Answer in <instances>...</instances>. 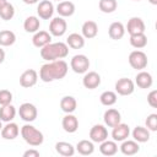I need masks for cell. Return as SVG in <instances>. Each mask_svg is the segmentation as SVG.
<instances>
[{
    "label": "cell",
    "instance_id": "cell-1",
    "mask_svg": "<svg viewBox=\"0 0 157 157\" xmlns=\"http://www.w3.org/2000/svg\"><path fill=\"white\" fill-rule=\"evenodd\" d=\"M69 70V65L65 60L58 59L53 61H48L42 65L39 69V78L43 82H52L55 80H61L66 76Z\"/></svg>",
    "mask_w": 157,
    "mask_h": 157
},
{
    "label": "cell",
    "instance_id": "cell-2",
    "mask_svg": "<svg viewBox=\"0 0 157 157\" xmlns=\"http://www.w3.org/2000/svg\"><path fill=\"white\" fill-rule=\"evenodd\" d=\"M69 54V47L64 42L48 43L43 48H40V56L45 61H53L58 59H64Z\"/></svg>",
    "mask_w": 157,
    "mask_h": 157
},
{
    "label": "cell",
    "instance_id": "cell-3",
    "mask_svg": "<svg viewBox=\"0 0 157 157\" xmlns=\"http://www.w3.org/2000/svg\"><path fill=\"white\" fill-rule=\"evenodd\" d=\"M21 136L25 140V142H27L29 146H33V147L40 146L44 141V136L42 131H39L36 126L31 125L29 123L25 124L21 128Z\"/></svg>",
    "mask_w": 157,
    "mask_h": 157
},
{
    "label": "cell",
    "instance_id": "cell-4",
    "mask_svg": "<svg viewBox=\"0 0 157 157\" xmlns=\"http://www.w3.org/2000/svg\"><path fill=\"white\" fill-rule=\"evenodd\" d=\"M70 67L76 74H85L90 69V60L85 54H76L70 61Z\"/></svg>",
    "mask_w": 157,
    "mask_h": 157
},
{
    "label": "cell",
    "instance_id": "cell-5",
    "mask_svg": "<svg viewBox=\"0 0 157 157\" xmlns=\"http://www.w3.org/2000/svg\"><path fill=\"white\" fill-rule=\"evenodd\" d=\"M147 55L142 50H134L129 54V64L135 70H144L147 66Z\"/></svg>",
    "mask_w": 157,
    "mask_h": 157
},
{
    "label": "cell",
    "instance_id": "cell-6",
    "mask_svg": "<svg viewBox=\"0 0 157 157\" xmlns=\"http://www.w3.org/2000/svg\"><path fill=\"white\" fill-rule=\"evenodd\" d=\"M18 115L20 118L26 121V123H32L36 120L37 115H38V110L36 108L34 104L29 103V102H26V103H22L18 108Z\"/></svg>",
    "mask_w": 157,
    "mask_h": 157
},
{
    "label": "cell",
    "instance_id": "cell-7",
    "mask_svg": "<svg viewBox=\"0 0 157 157\" xmlns=\"http://www.w3.org/2000/svg\"><path fill=\"white\" fill-rule=\"evenodd\" d=\"M67 29V23L66 21L64 20V17L61 16H58V17H54L50 20V23H49V33L54 37H61L65 34Z\"/></svg>",
    "mask_w": 157,
    "mask_h": 157
},
{
    "label": "cell",
    "instance_id": "cell-8",
    "mask_svg": "<svg viewBox=\"0 0 157 157\" xmlns=\"http://www.w3.org/2000/svg\"><path fill=\"white\" fill-rule=\"evenodd\" d=\"M115 93L120 96H130L135 91V82L130 78L121 77L115 82Z\"/></svg>",
    "mask_w": 157,
    "mask_h": 157
},
{
    "label": "cell",
    "instance_id": "cell-9",
    "mask_svg": "<svg viewBox=\"0 0 157 157\" xmlns=\"http://www.w3.org/2000/svg\"><path fill=\"white\" fill-rule=\"evenodd\" d=\"M88 136H90V140H91L92 142L101 144L102 141H104V140L108 139V130H107V128H105L104 125H102V124H96V125H93V126L91 128Z\"/></svg>",
    "mask_w": 157,
    "mask_h": 157
},
{
    "label": "cell",
    "instance_id": "cell-10",
    "mask_svg": "<svg viewBox=\"0 0 157 157\" xmlns=\"http://www.w3.org/2000/svg\"><path fill=\"white\" fill-rule=\"evenodd\" d=\"M54 5L50 0H42L39 1L38 6H37V13L38 17L42 20H49L53 17L54 13Z\"/></svg>",
    "mask_w": 157,
    "mask_h": 157
},
{
    "label": "cell",
    "instance_id": "cell-11",
    "mask_svg": "<svg viewBox=\"0 0 157 157\" xmlns=\"http://www.w3.org/2000/svg\"><path fill=\"white\" fill-rule=\"evenodd\" d=\"M130 135V128L128 124H124V123H119L117 124L115 126H113V130H112V139L117 142H121L124 140H126Z\"/></svg>",
    "mask_w": 157,
    "mask_h": 157
},
{
    "label": "cell",
    "instance_id": "cell-12",
    "mask_svg": "<svg viewBox=\"0 0 157 157\" xmlns=\"http://www.w3.org/2000/svg\"><path fill=\"white\" fill-rule=\"evenodd\" d=\"M145 22L141 17H131L129 18L125 31H128V33L131 34H136V33H145Z\"/></svg>",
    "mask_w": 157,
    "mask_h": 157
},
{
    "label": "cell",
    "instance_id": "cell-13",
    "mask_svg": "<svg viewBox=\"0 0 157 157\" xmlns=\"http://www.w3.org/2000/svg\"><path fill=\"white\" fill-rule=\"evenodd\" d=\"M37 81H38V74L33 69H28V70L23 71L20 76V85L25 88L33 87L37 83Z\"/></svg>",
    "mask_w": 157,
    "mask_h": 157
},
{
    "label": "cell",
    "instance_id": "cell-14",
    "mask_svg": "<svg viewBox=\"0 0 157 157\" xmlns=\"http://www.w3.org/2000/svg\"><path fill=\"white\" fill-rule=\"evenodd\" d=\"M82 85L88 90H94L101 85V75L96 71H87L83 75Z\"/></svg>",
    "mask_w": 157,
    "mask_h": 157
},
{
    "label": "cell",
    "instance_id": "cell-15",
    "mask_svg": "<svg viewBox=\"0 0 157 157\" xmlns=\"http://www.w3.org/2000/svg\"><path fill=\"white\" fill-rule=\"evenodd\" d=\"M0 134H1V137L4 140H15L20 134V128L16 123L9 121L2 126Z\"/></svg>",
    "mask_w": 157,
    "mask_h": 157
},
{
    "label": "cell",
    "instance_id": "cell-16",
    "mask_svg": "<svg viewBox=\"0 0 157 157\" xmlns=\"http://www.w3.org/2000/svg\"><path fill=\"white\" fill-rule=\"evenodd\" d=\"M103 120H104V124L109 128H113L117 124H119L121 121V115H120V112L118 109H114V108H109L104 112L103 114Z\"/></svg>",
    "mask_w": 157,
    "mask_h": 157
},
{
    "label": "cell",
    "instance_id": "cell-17",
    "mask_svg": "<svg viewBox=\"0 0 157 157\" xmlns=\"http://www.w3.org/2000/svg\"><path fill=\"white\" fill-rule=\"evenodd\" d=\"M52 42V34L47 31H37L32 37V43L36 48H43Z\"/></svg>",
    "mask_w": 157,
    "mask_h": 157
},
{
    "label": "cell",
    "instance_id": "cell-18",
    "mask_svg": "<svg viewBox=\"0 0 157 157\" xmlns=\"http://www.w3.org/2000/svg\"><path fill=\"white\" fill-rule=\"evenodd\" d=\"M61 126H63V129H64L66 132L72 134V132L77 131V129H78V119H77L72 113H67V114L63 118Z\"/></svg>",
    "mask_w": 157,
    "mask_h": 157
},
{
    "label": "cell",
    "instance_id": "cell-19",
    "mask_svg": "<svg viewBox=\"0 0 157 157\" xmlns=\"http://www.w3.org/2000/svg\"><path fill=\"white\" fill-rule=\"evenodd\" d=\"M120 151L125 156H134L140 151V145L135 140H124L120 145Z\"/></svg>",
    "mask_w": 157,
    "mask_h": 157
},
{
    "label": "cell",
    "instance_id": "cell-20",
    "mask_svg": "<svg viewBox=\"0 0 157 157\" xmlns=\"http://www.w3.org/2000/svg\"><path fill=\"white\" fill-rule=\"evenodd\" d=\"M82 37L85 39H92L98 34V25L94 21H86L81 27Z\"/></svg>",
    "mask_w": 157,
    "mask_h": 157
},
{
    "label": "cell",
    "instance_id": "cell-21",
    "mask_svg": "<svg viewBox=\"0 0 157 157\" xmlns=\"http://www.w3.org/2000/svg\"><path fill=\"white\" fill-rule=\"evenodd\" d=\"M56 12L61 17H70L75 13V5L69 0H63L56 5Z\"/></svg>",
    "mask_w": 157,
    "mask_h": 157
},
{
    "label": "cell",
    "instance_id": "cell-22",
    "mask_svg": "<svg viewBox=\"0 0 157 157\" xmlns=\"http://www.w3.org/2000/svg\"><path fill=\"white\" fill-rule=\"evenodd\" d=\"M135 83L137 85V87L140 88H150L153 83V78H152V75L147 71H144L141 70L136 77H135Z\"/></svg>",
    "mask_w": 157,
    "mask_h": 157
},
{
    "label": "cell",
    "instance_id": "cell-23",
    "mask_svg": "<svg viewBox=\"0 0 157 157\" xmlns=\"http://www.w3.org/2000/svg\"><path fill=\"white\" fill-rule=\"evenodd\" d=\"M99 152L103 156H114L118 152V144L114 140H104L99 145Z\"/></svg>",
    "mask_w": 157,
    "mask_h": 157
},
{
    "label": "cell",
    "instance_id": "cell-24",
    "mask_svg": "<svg viewBox=\"0 0 157 157\" xmlns=\"http://www.w3.org/2000/svg\"><path fill=\"white\" fill-rule=\"evenodd\" d=\"M108 34L112 39L114 40H118V39H121L125 34V27L121 22H113L110 23L109 28H108Z\"/></svg>",
    "mask_w": 157,
    "mask_h": 157
},
{
    "label": "cell",
    "instance_id": "cell-25",
    "mask_svg": "<svg viewBox=\"0 0 157 157\" xmlns=\"http://www.w3.org/2000/svg\"><path fill=\"white\" fill-rule=\"evenodd\" d=\"M77 107V102L75 99V97L72 96H64L60 99V108L64 113H74L76 110Z\"/></svg>",
    "mask_w": 157,
    "mask_h": 157
},
{
    "label": "cell",
    "instance_id": "cell-26",
    "mask_svg": "<svg viewBox=\"0 0 157 157\" xmlns=\"http://www.w3.org/2000/svg\"><path fill=\"white\" fill-rule=\"evenodd\" d=\"M132 137L135 141H137L139 144H144V142H147L150 140V130L145 126H136L134 128L132 132H131Z\"/></svg>",
    "mask_w": 157,
    "mask_h": 157
},
{
    "label": "cell",
    "instance_id": "cell-27",
    "mask_svg": "<svg viewBox=\"0 0 157 157\" xmlns=\"http://www.w3.org/2000/svg\"><path fill=\"white\" fill-rule=\"evenodd\" d=\"M16 117V108L10 103L6 105H0V120L9 123L12 121Z\"/></svg>",
    "mask_w": 157,
    "mask_h": 157
},
{
    "label": "cell",
    "instance_id": "cell-28",
    "mask_svg": "<svg viewBox=\"0 0 157 157\" xmlns=\"http://www.w3.org/2000/svg\"><path fill=\"white\" fill-rule=\"evenodd\" d=\"M55 151L64 157H71L75 155V147L70 142H66V141L56 142L55 144Z\"/></svg>",
    "mask_w": 157,
    "mask_h": 157
},
{
    "label": "cell",
    "instance_id": "cell-29",
    "mask_svg": "<svg viewBox=\"0 0 157 157\" xmlns=\"http://www.w3.org/2000/svg\"><path fill=\"white\" fill-rule=\"evenodd\" d=\"M75 150L82 156H88L94 152V145L91 140H81L77 142Z\"/></svg>",
    "mask_w": 157,
    "mask_h": 157
},
{
    "label": "cell",
    "instance_id": "cell-30",
    "mask_svg": "<svg viewBox=\"0 0 157 157\" xmlns=\"http://www.w3.org/2000/svg\"><path fill=\"white\" fill-rule=\"evenodd\" d=\"M39 27H40V21L39 17L37 16H28L23 22V28L27 33H36L37 31H39Z\"/></svg>",
    "mask_w": 157,
    "mask_h": 157
},
{
    "label": "cell",
    "instance_id": "cell-31",
    "mask_svg": "<svg viewBox=\"0 0 157 157\" xmlns=\"http://www.w3.org/2000/svg\"><path fill=\"white\" fill-rule=\"evenodd\" d=\"M66 44L71 49H81L85 45V38L82 37V34L71 33V34H69V37L66 39Z\"/></svg>",
    "mask_w": 157,
    "mask_h": 157
},
{
    "label": "cell",
    "instance_id": "cell-32",
    "mask_svg": "<svg viewBox=\"0 0 157 157\" xmlns=\"http://www.w3.org/2000/svg\"><path fill=\"white\" fill-rule=\"evenodd\" d=\"M16 42V34L10 29L0 31V47H10Z\"/></svg>",
    "mask_w": 157,
    "mask_h": 157
},
{
    "label": "cell",
    "instance_id": "cell-33",
    "mask_svg": "<svg viewBox=\"0 0 157 157\" xmlns=\"http://www.w3.org/2000/svg\"><path fill=\"white\" fill-rule=\"evenodd\" d=\"M130 44L135 49H142L147 45V37L145 33H136L130 36Z\"/></svg>",
    "mask_w": 157,
    "mask_h": 157
},
{
    "label": "cell",
    "instance_id": "cell-34",
    "mask_svg": "<svg viewBox=\"0 0 157 157\" xmlns=\"http://www.w3.org/2000/svg\"><path fill=\"white\" fill-rule=\"evenodd\" d=\"M117 99H118V96L115 92L113 91H104L101 96H99V101L105 107H110L113 104L117 103Z\"/></svg>",
    "mask_w": 157,
    "mask_h": 157
},
{
    "label": "cell",
    "instance_id": "cell-35",
    "mask_svg": "<svg viewBox=\"0 0 157 157\" xmlns=\"http://www.w3.org/2000/svg\"><path fill=\"white\" fill-rule=\"evenodd\" d=\"M98 7L104 13H112L117 10L118 2H117V0H99Z\"/></svg>",
    "mask_w": 157,
    "mask_h": 157
},
{
    "label": "cell",
    "instance_id": "cell-36",
    "mask_svg": "<svg viewBox=\"0 0 157 157\" xmlns=\"http://www.w3.org/2000/svg\"><path fill=\"white\" fill-rule=\"evenodd\" d=\"M15 16V7L12 4L6 2L0 7V18L4 21H9Z\"/></svg>",
    "mask_w": 157,
    "mask_h": 157
},
{
    "label": "cell",
    "instance_id": "cell-37",
    "mask_svg": "<svg viewBox=\"0 0 157 157\" xmlns=\"http://www.w3.org/2000/svg\"><path fill=\"white\" fill-rule=\"evenodd\" d=\"M145 124H146V128L150 131H157V114L152 113V114L147 115V118L145 120Z\"/></svg>",
    "mask_w": 157,
    "mask_h": 157
},
{
    "label": "cell",
    "instance_id": "cell-38",
    "mask_svg": "<svg viewBox=\"0 0 157 157\" xmlns=\"http://www.w3.org/2000/svg\"><path fill=\"white\" fill-rule=\"evenodd\" d=\"M12 102V93L9 90H0V105H6Z\"/></svg>",
    "mask_w": 157,
    "mask_h": 157
},
{
    "label": "cell",
    "instance_id": "cell-39",
    "mask_svg": "<svg viewBox=\"0 0 157 157\" xmlns=\"http://www.w3.org/2000/svg\"><path fill=\"white\" fill-rule=\"evenodd\" d=\"M147 103L152 107V108H157V91L152 90L148 94H147Z\"/></svg>",
    "mask_w": 157,
    "mask_h": 157
},
{
    "label": "cell",
    "instance_id": "cell-40",
    "mask_svg": "<svg viewBox=\"0 0 157 157\" xmlns=\"http://www.w3.org/2000/svg\"><path fill=\"white\" fill-rule=\"evenodd\" d=\"M38 156H39V151L34 148H29L23 152V157H38Z\"/></svg>",
    "mask_w": 157,
    "mask_h": 157
},
{
    "label": "cell",
    "instance_id": "cell-41",
    "mask_svg": "<svg viewBox=\"0 0 157 157\" xmlns=\"http://www.w3.org/2000/svg\"><path fill=\"white\" fill-rule=\"evenodd\" d=\"M4 60H5V52H4V49L0 47V64H2Z\"/></svg>",
    "mask_w": 157,
    "mask_h": 157
},
{
    "label": "cell",
    "instance_id": "cell-42",
    "mask_svg": "<svg viewBox=\"0 0 157 157\" xmlns=\"http://www.w3.org/2000/svg\"><path fill=\"white\" fill-rule=\"evenodd\" d=\"M25 4H27V5H33V4H37L39 0H22Z\"/></svg>",
    "mask_w": 157,
    "mask_h": 157
},
{
    "label": "cell",
    "instance_id": "cell-43",
    "mask_svg": "<svg viewBox=\"0 0 157 157\" xmlns=\"http://www.w3.org/2000/svg\"><path fill=\"white\" fill-rule=\"evenodd\" d=\"M148 2L152 5H157V0H148Z\"/></svg>",
    "mask_w": 157,
    "mask_h": 157
},
{
    "label": "cell",
    "instance_id": "cell-44",
    "mask_svg": "<svg viewBox=\"0 0 157 157\" xmlns=\"http://www.w3.org/2000/svg\"><path fill=\"white\" fill-rule=\"evenodd\" d=\"M7 2V0H0V7L2 6V5H5Z\"/></svg>",
    "mask_w": 157,
    "mask_h": 157
},
{
    "label": "cell",
    "instance_id": "cell-45",
    "mask_svg": "<svg viewBox=\"0 0 157 157\" xmlns=\"http://www.w3.org/2000/svg\"><path fill=\"white\" fill-rule=\"evenodd\" d=\"M1 129H2V121L0 120V131H1Z\"/></svg>",
    "mask_w": 157,
    "mask_h": 157
},
{
    "label": "cell",
    "instance_id": "cell-46",
    "mask_svg": "<svg viewBox=\"0 0 157 157\" xmlns=\"http://www.w3.org/2000/svg\"><path fill=\"white\" fill-rule=\"evenodd\" d=\"M55 1H59V2H60V1H63V0H55Z\"/></svg>",
    "mask_w": 157,
    "mask_h": 157
},
{
    "label": "cell",
    "instance_id": "cell-47",
    "mask_svg": "<svg viewBox=\"0 0 157 157\" xmlns=\"http://www.w3.org/2000/svg\"><path fill=\"white\" fill-rule=\"evenodd\" d=\"M134 1H141V0H134Z\"/></svg>",
    "mask_w": 157,
    "mask_h": 157
}]
</instances>
